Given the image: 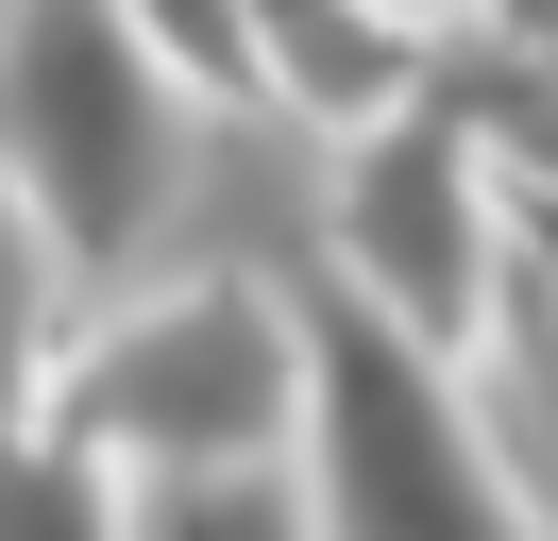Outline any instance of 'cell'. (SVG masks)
<instances>
[{
  "mask_svg": "<svg viewBox=\"0 0 558 541\" xmlns=\"http://www.w3.org/2000/svg\"><path fill=\"white\" fill-rule=\"evenodd\" d=\"M136 541H322L305 457L288 473H170V491H136Z\"/></svg>",
  "mask_w": 558,
  "mask_h": 541,
  "instance_id": "obj_7",
  "label": "cell"
},
{
  "mask_svg": "<svg viewBox=\"0 0 558 541\" xmlns=\"http://www.w3.org/2000/svg\"><path fill=\"white\" fill-rule=\"evenodd\" d=\"M305 507L322 541H542V507L490 457L474 356L407 338L339 270H305Z\"/></svg>",
  "mask_w": 558,
  "mask_h": 541,
  "instance_id": "obj_3",
  "label": "cell"
},
{
  "mask_svg": "<svg viewBox=\"0 0 558 541\" xmlns=\"http://www.w3.org/2000/svg\"><path fill=\"white\" fill-rule=\"evenodd\" d=\"M119 17H136V34H153V51H170L204 101H271V51H254V17H238V0H119Z\"/></svg>",
  "mask_w": 558,
  "mask_h": 541,
  "instance_id": "obj_8",
  "label": "cell"
},
{
  "mask_svg": "<svg viewBox=\"0 0 558 541\" xmlns=\"http://www.w3.org/2000/svg\"><path fill=\"white\" fill-rule=\"evenodd\" d=\"M35 423L102 440L136 491L170 473H288L305 457V288L170 270L119 304H35Z\"/></svg>",
  "mask_w": 558,
  "mask_h": 541,
  "instance_id": "obj_1",
  "label": "cell"
},
{
  "mask_svg": "<svg viewBox=\"0 0 558 541\" xmlns=\"http://www.w3.org/2000/svg\"><path fill=\"white\" fill-rule=\"evenodd\" d=\"M17 541H136V473H119L102 440L35 423L17 440Z\"/></svg>",
  "mask_w": 558,
  "mask_h": 541,
  "instance_id": "obj_6",
  "label": "cell"
},
{
  "mask_svg": "<svg viewBox=\"0 0 558 541\" xmlns=\"http://www.w3.org/2000/svg\"><path fill=\"white\" fill-rule=\"evenodd\" d=\"M474 406H490L508 491L542 507V541H558V288H542V270H508V304H490V338H474Z\"/></svg>",
  "mask_w": 558,
  "mask_h": 541,
  "instance_id": "obj_5",
  "label": "cell"
},
{
  "mask_svg": "<svg viewBox=\"0 0 558 541\" xmlns=\"http://www.w3.org/2000/svg\"><path fill=\"white\" fill-rule=\"evenodd\" d=\"M474 51H542L558 68V0H474Z\"/></svg>",
  "mask_w": 558,
  "mask_h": 541,
  "instance_id": "obj_9",
  "label": "cell"
},
{
  "mask_svg": "<svg viewBox=\"0 0 558 541\" xmlns=\"http://www.w3.org/2000/svg\"><path fill=\"white\" fill-rule=\"evenodd\" d=\"M186 85L119 0H17L0 51V153H17V220H35V304H119L153 254V220L186 203Z\"/></svg>",
  "mask_w": 558,
  "mask_h": 541,
  "instance_id": "obj_2",
  "label": "cell"
},
{
  "mask_svg": "<svg viewBox=\"0 0 558 541\" xmlns=\"http://www.w3.org/2000/svg\"><path fill=\"white\" fill-rule=\"evenodd\" d=\"M389 17H407V34H474V0H389Z\"/></svg>",
  "mask_w": 558,
  "mask_h": 541,
  "instance_id": "obj_10",
  "label": "cell"
},
{
  "mask_svg": "<svg viewBox=\"0 0 558 541\" xmlns=\"http://www.w3.org/2000/svg\"><path fill=\"white\" fill-rule=\"evenodd\" d=\"M322 270L355 304H389L407 338H440V356L490 338V304H508V153H490V119L457 85H423V101L339 135V169H322Z\"/></svg>",
  "mask_w": 558,
  "mask_h": 541,
  "instance_id": "obj_4",
  "label": "cell"
}]
</instances>
